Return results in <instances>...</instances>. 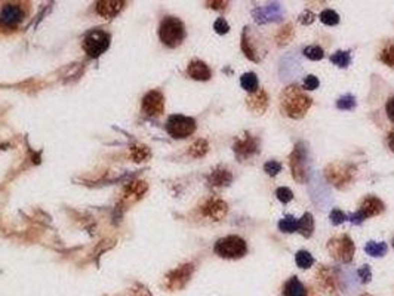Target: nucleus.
Returning <instances> with one entry per match:
<instances>
[{"label": "nucleus", "mask_w": 394, "mask_h": 296, "mask_svg": "<svg viewBox=\"0 0 394 296\" xmlns=\"http://www.w3.org/2000/svg\"><path fill=\"white\" fill-rule=\"evenodd\" d=\"M311 104V98H308L305 92L295 84L286 86L280 96L282 110L292 118H302L305 112L310 110Z\"/></svg>", "instance_id": "1"}, {"label": "nucleus", "mask_w": 394, "mask_h": 296, "mask_svg": "<svg viewBox=\"0 0 394 296\" xmlns=\"http://www.w3.org/2000/svg\"><path fill=\"white\" fill-rule=\"evenodd\" d=\"M159 37L168 48H177L185 38V27L182 21L175 16H166L159 27Z\"/></svg>", "instance_id": "2"}, {"label": "nucleus", "mask_w": 394, "mask_h": 296, "mask_svg": "<svg viewBox=\"0 0 394 296\" xmlns=\"http://www.w3.org/2000/svg\"><path fill=\"white\" fill-rule=\"evenodd\" d=\"M215 254L221 258L236 259L242 258L248 252V244L246 242L239 237V236H228L224 238H219L215 243L214 248Z\"/></svg>", "instance_id": "3"}, {"label": "nucleus", "mask_w": 394, "mask_h": 296, "mask_svg": "<svg viewBox=\"0 0 394 296\" xmlns=\"http://www.w3.org/2000/svg\"><path fill=\"white\" fill-rule=\"evenodd\" d=\"M356 169L351 164L345 163H330L324 169L326 180L336 188H345L354 181Z\"/></svg>", "instance_id": "4"}, {"label": "nucleus", "mask_w": 394, "mask_h": 296, "mask_svg": "<svg viewBox=\"0 0 394 296\" xmlns=\"http://www.w3.org/2000/svg\"><path fill=\"white\" fill-rule=\"evenodd\" d=\"M110 46V34L104 30H91L83 37V50L91 58H98Z\"/></svg>", "instance_id": "5"}, {"label": "nucleus", "mask_w": 394, "mask_h": 296, "mask_svg": "<svg viewBox=\"0 0 394 296\" xmlns=\"http://www.w3.org/2000/svg\"><path fill=\"white\" fill-rule=\"evenodd\" d=\"M327 250L332 258L347 264V262H351L354 256V243L347 234H341L329 240Z\"/></svg>", "instance_id": "6"}, {"label": "nucleus", "mask_w": 394, "mask_h": 296, "mask_svg": "<svg viewBox=\"0 0 394 296\" xmlns=\"http://www.w3.org/2000/svg\"><path fill=\"white\" fill-rule=\"evenodd\" d=\"M166 130L175 140L188 138L196 130V120L182 114H174L166 122Z\"/></svg>", "instance_id": "7"}, {"label": "nucleus", "mask_w": 394, "mask_h": 296, "mask_svg": "<svg viewBox=\"0 0 394 296\" xmlns=\"http://www.w3.org/2000/svg\"><path fill=\"white\" fill-rule=\"evenodd\" d=\"M305 158H307V150L302 142L296 144L290 157H289V166L292 176L296 182H305L307 181V169H305Z\"/></svg>", "instance_id": "8"}, {"label": "nucleus", "mask_w": 394, "mask_h": 296, "mask_svg": "<svg viewBox=\"0 0 394 296\" xmlns=\"http://www.w3.org/2000/svg\"><path fill=\"white\" fill-rule=\"evenodd\" d=\"M316 282L320 286V289L324 290V294L330 296L339 295V277L332 268L322 265L316 271Z\"/></svg>", "instance_id": "9"}, {"label": "nucleus", "mask_w": 394, "mask_h": 296, "mask_svg": "<svg viewBox=\"0 0 394 296\" xmlns=\"http://www.w3.org/2000/svg\"><path fill=\"white\" fill-rule=\"evenodd\" d=\"M233 148H234V152H236L239 160H246V158L253 157L255 154H258L259 141H258V138L252 136L251 134H245L236 141Z\"/></svg>", "instance_id": "10"}, {"label": "nucleus", "mask_w": 394, "mask_h": 296, "mask_svg": "<svg viewBox=\"0 0 394 296\" xmlns=\"http://www.w3.org/2000/svg\"><path fill=\"white\" fill-rule=\"evenodd\" d=\"M143 111L150 117H157L165 111V96L159 90H150L143 98Z\"/></svg>", "instance_id": "11"}, {"label": "nucleus", "mask_w": 394, "mask_h": 296, "mask_svg": "<svg viewBox=\"0 0 394 296\" xmlns=\"http://www.w3.org/2000/svg\"><path fill=\"white\" fill-rule=\"evenodd\" d=\"M227 212H228V206L221 198H209L202 206V214L212 221H221L227 215Z\"/></svg>", "instance_id": "12"}, {"label": "nucleus", "mask_w": 394, "mask_h": 296, "mask_svg": "<svg viewBox=\"0 0 394 296\" xmlns=\"http://www.w3.org/2000/svg\"><path fill=\"white\" fill-rule=\"evenodd\" d=\"M24 20V10L20 4H6L0 14V24L6 27H15Z\"/></svg>", "instance_id": "13"}, {"label": "nucleus", "mask_w": 394, "mask_h": 296, "mask_svg": "<svg viewBox=\"0 0 394 296\" xmlns=\"http://www.w3.org/2000/svg\"><path fill=\"white\" fill-rule=\"evenodd\" d=\"M248 108L255 114H264L268 108V95L264 89H258L246 98Z\"/></svg>", "instance_id": "14"}, {"label": "nucleus", "mask_w": 394, "mask_h": 296, "mask_svg": "<svg viewBox=\"0 0 394 296\" xmlns=\"http://www.w3.org/2000/svg\"><path fill=\"white\" fill-rule=\"evenodd\" d=\"M382 210H384V203H382L378 197L369 196V197H366V198L361 202L360 209H358V214L363 216V220H366V218H369V216H376V215H379Z\"/></svg>", "instance_id": "15"}, {"label": "nucleus", "mask_w": 394, "mask_h": 296, "mask_svg": "<svg viewBox=\"0 0 394 296\" xmlns=\"http://www.w3.org/2000/svg\"><path fill=\"white\" fill-rule=\"evenodd\" d=\"M191 272H193V265L191 264L179 266L178 270H175V271H172L169 274V277H168L169 284L172 288H182L187 283V280L190 278Z\"/></svg>", "instance_id": "16"}, {"label": "nucleus", "mask_w": 394, "mask_h": 296, "mask_svg": "<svg viewBox=\"0 0 394 296\" xmlns=\"http://www.w3.org/2000/svg\"><path fill=\"white\" fill-rule=\"evenodd\" d=\"M187 73H188V76H190L191 78H194V80H209L211 76H212L209 67H208L203 61H199V60L191 61V62L188 64Z\"/></svg>", "instance_id": "17"}, {"label": "nucleus", "mask_w": 394, "mask_h": 296, "mask_svg": "<svg viewBox=\"0 0 394 296\" xmlns=\"http://www.w3.org/2000/svg\"><path fill=\"white\" fill-rule=\"evenodd\" d=\"M123 6L125 2H98L97 12L104 18H113L123 9Z\"/></svg>", "instance_id": "18"}, {"label": "nucleus", "mask_w": 394, "mask_h": 296, "mask_svg": "<svg viewBox=\"0 0 394 296\" xmlns=\"http://www.w3.org/2000/svg\"><path fill=\"white\" fill-rule=\"evenodd\" d=\"M283 296H307V290H305L304 284L296 277H292L285 284Z\"/></svg>", "instance_id": "19"}, {"label": "nucleus", "mask_w": 394, "mask_h": 296, "mask_svg": "<svg viewBox=\"0 0 394 296\" xmlns=\"http://www.w3.org/2000/svg\"><path fill=\"white\" fill-rule=\"evenodd\" d=\"M233 181V175L230 170L227 169H216L212 172V175L209 176V182L215 186H224L228 185Z\"/></svg>", "instance_id": "20"}, {"label": "nucleus", "mask_w": 394, "mask_h": 296, "mask_svg": "<svg viewBox=\"0 0 394 296\" xmlns=\"http://www.w3.org/2000/svg\"><path fill=\"white\" fill-rule=\"evenodd\" d=\"M313 230H314V221H313V216H311V214H304L302 215V218L298 221V232H301L305 238H308V237H311V234H313Z\"/></svg>", "instance_id": "21"}, {"label": "nucleus", "mask_w": 394, "mask_h": 296, "mask_svg": "<svg viewBox=\"0 0 394 296\" xmlns=\"http://www.w3.org/2000/svg\"><path fill=\"white\" fill-rule=\"evenodd\" d=\"M242 49H243L245 55H246L249 60L255 61V62H258V61H259V56H258V54H256L255 48H253V44H252V40H249V28H245V32H243V38H242Z\"/></svg>", "instance_id": "22"}, {"label": "nucleus", "mask_w": 394, "mask_h": 296, "mask_svg": "<svg viewBox=\"0 0 394 296\" xmlns=\"http://www.w3.org/2000/svg\"><path fill=\"white\" fill-rule=\"evenodd\" d=\"M240 84L245 90L248 92H256L258 90V78H256V74L253 73H246L240 77Z\"/></svg>", "instance_id": "23"}, {"label": "nucleus", "mask_w": 394, "mask_h": 296, "mask_svg": "<svg viewBox=\"0 0 394 296\" xmlns=\"http://www.w3.org/2000/svg\"><path fill=\"white\" fill-rule=\"evenodd\" d=\"M364 250L367 255L370 256H382L387 254V244L385 243H376V242H369L366 246H364Z\"/></svg>", "instance_id": "24"}, {"label": "nucleus", "mask_w": 394, "mask_h": 296, "mask_svg": "<svg viewBox=\"0 0 394 296\" xmlns=\"http://www.w3.org/2000/svg\"><path fill=\"white\" fill-rule=\"evenodd\" d=\"M208 148H209V146H208V142L205 140H197L194 144H191V147L188 148V154L191 157L199 158V157H203L208 152Z\"/></svg>", "instance_id": "25"}, {"label": "nucleus", "mask_w": 394, "mask_h": 296, "mask_svg": "<svg viewBox=\"0 0 394 296\" xmlns=\"http://www.w3.org/2000/svg\"><path fill=\"white\" fill-rule=\"evenodd\" d=\"M295 262H296V265H298L299 268L307 270V268H310V266L314 264V258H313L311 254H308L307 250H299V252H296V255H295Z\"/></svg>", "instance_id": "26"}, {"label": "nucleus", "mask_w": 394, "mask_h": 296, "mask_svg": "<svg viewBox=\"0 0 394 296\" xmlns=\"http://www.w3.org/2000/svg\"><path fill=\"white\" fill-rule=\"evenodd\" d=\"M330 61H332L335 66H338V67H341V68H345V67L350 66L351 56H350V52L338 50L336 54H333V55L330 56Z\"/></svg>", "instance_id": "27"}, {"label": "nucleus", "mask_w": 394, "mask_h": 296, "mask_svg": "<svg viewBox=\"0 0 394 296\" xmlns=\"http://www.w3.org/2000/svg\"><path fill=\"white\" fill-rule=\"evenodd\" d=\"M379 58H381V61H382L385 66L394 68V42H390V43L385 44V48L381 50Z\"/></svg>", "instance_id": "28"}, {"label": "nucleus", "mask_w": 394, "mask_h": 296, "mask_svg": "<svg viewBox=\"0 0 394 296\" xmlns=\"http://www.w3.org/2000/svg\"><path fill=\"white\" fill-rule=\"evenodd\" d=\"M279 228L283 232H295L298 230V220H295L293 216L287 215V216H285L282 221L279 222Z\"/></svg>", "instance_id": "29"}, {"label": "nucleus", "mask_w": 394, "mask_h": 296, "mask_svg": "<svg viewBox=\"0 0 394 296\" xmlns=\"http://www.w3.org/2000/svg\"><path fill=\"white\" fill-rule=\"evenodd\" d=\"M320 21L326 26H336L339 22V15L332 9H326L320 14Z\"/></svg>", "instance_id": "30"}, {"label": "nucleus", "mask_w": 394, "mask_h": 296, "mask_svg": "<svg viewBox=\"0 0 394 296\" xmlns=\"http://www.w3.org/2000/svg\"><path fill=\"white\" fill-rule=\"evenodd\" d=\"M304 55L311 61H320L324 56V52L320 46H308L304 49Z\"/></svg>", "instance_id": "31"}, {"label": "nucleus", "mask_w": 394, "mask_h": 296, "mask_svg": "<svg viewBox=\"0 0 394 296\" xmlns=\"http://www.w3.org/2000/svg\"><path fill=\"white\" fill-rule=\"evenodd\" d=\"M336 107L339 110H353L356 107V98L353 95H344L342 98L338 100Z\"/></svg>", "instance_id": "32"}, {"label": "nucleus", "mask_w": 394, "mask_h": 296, "mask_svg": "<svg viewBox=\"0 0 394 296\" xmlns=\"http://www.w3.org/2000/svg\"><path fill=\"white\" fill-rule=\"evenodd\" d=\"M292 36H293V28H292L290 24H287V26H285V27L279 32V34H277L279 44H286V43H289Z\"/></svg>", "instance_id": "33"}, {"label": "nucleus", "mask_w": 394, "mask_h": 296, "mask_svg": "<svg viewBox=\"0 0 394 296\" xmlns=\"http://www.w3.org/2000/svg\"><path fill=\"white\" fill-rule=\"evenodd\" d=\"M264 170L270 175V176H276L280 170H282V164L276 160H271V162H267L264 164Z\"/></svg>", "instance_id": "34"}, {"label": "nucleus", "mask_w": 394, "mask_h": 296, "mask_svg": "<svg viewBox=\"0 0 394 296\" xmlns=\"http://www.w3.org/2000/svg\"><path fill=\"white\" fill-rule=\"evenodd\" d=\"M276 196H277V198H279L282 203H289V202L293 198V192H292L289 188H286V186H280V188H277Z\"/></svg>", "instance_id": "35"}, {"label": "nucleus", "mask_w": 394, "mask_h": 296, "mask_svg": "<svg viewBox=\"0 0 394 296\" xmlns=\"http://www.w3.org/2000/svg\"><path fill=\"white\" fill-rule=\"evenodd\" d=\"M302 88L307 89V90H314L319 88V78L316 76H307L304 83H302Z\"/></svg>", "instance_id": "36"}, {"label": "nucleus", "mask_w": 394, "mask_h": 296, "mask_svg": "<svg viewBox=\"0 0 394 296\" xmlns=\"http://www.w3.org/2000/svg\"><path fill=\"white\" fill-rule=\"evenodd\" d=\"M345 220H347V215H345L342 210L333 209V210L330 212V222H332L333 225H339V224H342Z\"/></svg>", "instance_id": "37"}, {"label": "nucleus", "mask_w": 394, "mask_h": 296, "mask_svg": "<svg viewBox=\"0 0 394 296\" xmlns=\"http://www.w3.org/2000/svg\"><path fill=\"white\" fill-rule=\"evenodd\" d=\"M214 28H215L216 33H219V34H225L230 30V27H228V24H227V21L224 18H218L216 20L215 24H214Z\"/></svg>", "instance_id": "38"}, {"label": "nucleus", "mask_w": 394, "mask_h": 296, "mask_svg": "<svg viewBox=\"0 0 394 296\" xmlns=\"http://www.w3.org/2000/svg\"><path fill=\"white\" fill-rule=\"evenodd\" d=\"M358 276H360V278H361L363 283H367V282L370 280V277H372L369 266H367V265H363V266L358 270Z\"/></svg>", "instance_id": "39"}, {"label": "nucleus", "mask_w": 394, "mask_h": 296, "mask_svg": "<svg viewBox=\"0 0 394 296\" xmlns=\"http://www.w3.org/2000/svg\"><path fill=\"white\" fill-rule=\"evenodd\" d=\"M387 116H388V118L391 120L394 123V96H391L390 100H388V102H387Z\"/></svg>", "instance_id": "40"}, {"label": "nucleus", "mask_w": 394, "mask_h": 296, "mask_svg": "<svg viewBox=\"0 0 394 296\" xmlns=\"http://www.w3.org/2000/svg\"><path fill=\"white\" fill-rule=\"evenodd\" d=\"M209 4H212L211 8H214V9H225V6H228L227 2H212Z\"/></svg>", "instance_id": "41"}, {"label": "nucleus", "mask_w": 394, "mask_h": 296, "mask_svg": "<svg viewBox=\"0 0 394 296\" xmlns=\"http://www.w3.org/2000/svg\"><path fill=\"white\" fill-rule=\"evenodd\" d=\"M388 147L394 151V130H391L390 135H388Z\"/></svg>", "instance_id": "42"}, {"label": "nucleus", "mask_w": 394, "mask_h": 296, "mask_svg": "<svg viewBox=\"0 0 394 296\" xmlns=\"http://www.w3.org/2000/svg\"><path fill=\"white\" fill-rule=\"evenodd\" d=\"M361 296H370V295H361Z\"/></svg>", "instance_id": "43"}, {"label": "nucleus", "mask_w": 394, "mask_h": 296, "mask_svg": "<svg viewBox=\"0 0 394 296\" xmlns=\"http://www.w3.org/2000/svg\"><path fill=\"white\" fill-rule=\"evenodd\" d=\"M393 246H394V240H393Z\"/></svg>", "instance_id": "44"}]
</instances>
